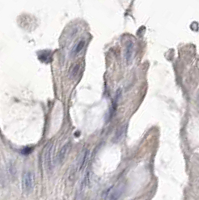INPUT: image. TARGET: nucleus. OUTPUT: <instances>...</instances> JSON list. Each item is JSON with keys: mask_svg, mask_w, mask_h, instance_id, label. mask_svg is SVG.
<instances>
[{"mask_svg": "<svg viewBox=\"0 0 199 200\" xmlns=\"http://www.w3.org/2000/svg\"><path fill=\"white\" fill-rule=\"evenodd\" d=\"M53 146H54V143L51 142L45 148L43 158H44V167L47 169V171H52L53 169V159H52Z\"/></svg>", "mask_w": 199, "mask_h": 200, "instance_id": "2", "label": "nucleus"}, {"mask_svg": "<svg viewBox=\"0 0 199 200\" xmlns=\"http://www.w3.org/2000/svg\"><path fill=\"white\" fill-rule=\"evenodd\" d=\"M134 43L132 41H129L126 45L125 48V61L127 64H129V62L132 60L133 55H134Z\"/></svg>", "mask_w": 199, "mask_h": 200, "instance_id": "5", "label": "nucleus"}, {"mask_svg": "<svg viewBox=\"0 0 199 200\" xmlns=\"http://www.w3.org/2000/svg\"><path fill=\"white\" fill-rule=\"evenodd\" d=\"M88 156H89V150H85V152H84V155H83V158H82V161H81V163L79 164V168H80V169H82V168L84 167V165H85L86 161H87Z\"/></svg>", "mask_w": 199, "mask_h": 200, "instance_id": "8", "label": "nucleus"}, {"mask_svg": "<svg viewBox=\"0 0 199 200\" xmlns=\"http://www.w3.org/2000/svg\"><path fill=\"white\" fill-rule=\"evenodd\" d=\"M34 188V174L31 171H25L22 175V190L29 194Z\"/></svg>", "mask_w": 199, "mask_h": 200, "instance_id": "1", "label": "nucleus"}, {"mask_svg": "<svg viewBox=\"0 0 199 200\" xmlns=\"http://www.w3.org/2000/svg\"><path fill=\"white\" fill-rule=\"evenodd\" d=\"M84 45H85V40L82 39V40H80L78 42V44L75 46V48H74V51H73V54L76 55V54H78L80 51H81L84 47Z\"/></svg>", "mask_w": 199, "mask_h": 200, "instance_id": "7", "label": "nucleus"}, {"mask_svg": "<svg viewBox=\"0 0 199 200\" xmlns=\"http://www.w3.org/2000/svg\"><path fill=\"white\" fill-rule=\"evenodd\" d=\"M123 190H124L123 186L111 187L105 193L104 200H118L122 195V193H123Z\"/></svg>", "mask_w": 199, "mask_h": 200, "instance_id": "3", "label": "nucleus"}, {"mask_svg": "<svg viewBox=\"0 0 199 200\" xmlns=\"http://www.w3.org/2000/svg\"><path fill=\"white\" fill-rule=\"evenodd\" d=\"M70 147H71V143L67 142V143H65V145H63L61 149L59 150L58 154H57V162L58 163H62L63 161H64V159L66 158V156L70 150Z\"/></svg>", "mask_w": 199, "mask_h": 200, "instance_id": "4", "label": "nucleus"}, {"mask_svg": "<svg viewBox=\"0 0 199 200\" xmlns=\"http://www.w3.org/2000/svg\"><path fill=\"white\" fill-rule=\"evenodd\" d=\"M80 67H81V64H80V63L78 62V63H76V64H75L72 68H71L70 74H69V76H70L71 79H75V78L78 76L79 71H80Z\"/></svg>", "mask_w": 199, "mask_h": 200, "instance_id": "6", "label": "nucleus"}]
</instances>
